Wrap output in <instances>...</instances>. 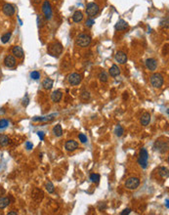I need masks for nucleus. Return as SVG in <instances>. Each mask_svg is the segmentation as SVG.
<instances>
[{
    "instance_id": "nucleus-29",
    "label": "nucleus",
    "mask_w": 169,
    "mask_h": 215,
    "mask_svg": "<svg viewBox=\"0 0 169 215\" xmlns=\"http://www.w3.org/2000/svg\"><path fill=\"white\" fill-rule=\"evenodd\" d=\"M99 79L101 80L102 82H107L108 81V75L105 71H101L100 74H99Z\"/></svg>"
},
{
    "instance_id": "nucleus-27",
    "label": "nucleus",
    "mask_w": 169,
    "mask_h": 215,
    "mask_svg": "<svg viewBox=\"0 0 169 215\" xmlns=\"http://www.w3.org/2000/svg\"><path fill=\"white\" fill-rule=\"evenodd\" d=\"M100 178H101V176L97 173H93L90 175V180H91V182H93V183H99Z\"/></svg>"
},
{
    "instance_id": "nucleus-6",
    "label": "nucleus",
    "mask_w": 169,
    "mask_h": 215,
    "mask_svg": "<svg viewBox=\"0 0 169 215\" xmlns=\"http://www.w3.org/2000/svg\"><path fill=\"white\" fill-rule=\"evenodd\" d=\"M86 13L90 17H95L99 13V6L96 3H94V2L88 3L86 7Z\"/></svg>"
},
{
    "instance_id": "nucleus-30",
    "label": "nucleus",
    "mask_w": 169,
    "mask_h": 215,
    "mask_svg": "<svg viewBox=\"0 0 169 215\" xmlns=\"http://www.w3.org/2000/svg\"><path fill=\"white\" fill-rule=\"evenodd\" d=\"M114 133H115V135H116V136L120 137V136H122L123 133H124V130H123V128L121 127V126L118 125V126H116V128H115Z\"/></svg>"
},
{
    "instance_id": "nucleus-3",
    "label": "nucleus",
    "mask_w": 169,
    "mask_h": 215,
    "mask_svg": "<svg viewBox=\"0 0 169 215\" xmlns=\"http://www.w3.org/2000/svg\"><path fill=\"white\" fill-rule=\"evenodd\" d=\"M148 160H149V154H148V150L143 148L140 150V154H139V157H138V162L142 166V168L144 169L147 168Z\"/></svg>"
},
{
    "instance_id": "nucleus-36",
    "label": "nucleus",
    "mask_w": 169,
    "mask_h": 215,
    "mask_svg": "<svg viewBox=\"0 0 169 215\" xmlns=\"http://www.w3.org/2000/svg\"><path fill=\"white\" fill-rule=\"evenodd\" d=\"M160 26H162V28H168V18H166V20H163L160 23Z\"/></svg>"
},
{
    "instance_id": "nucleus-26",
    "label": "nucleus",
    "mask_w": 169,
    "mask_h": 215,
    "mask_svg": "<svg viewBox=\"0 0 169 215\" xmlns=\"http://www.w3.org/2000/svg\"><path fill=\"white\" fill-rule=\"evenodd\" d=\"M159 175L161 176L162 178H167V177H168V169L166 167H160Z\"/></svg>"
},
{
    "instance_id": "nucleus-40",
    "label": "nucleus",
    "mask_w": 169,
    "mask_h": 215,
    "mask_svg": "<svg viewBox=\"0 0 169 215\" xmlns=\"http://www.w3.org/2000/svg\"><path fill=\"white\" fill-rule=\"evenodd\" d=\"M37 134H38V136H39V138H40V140H44V133L42 132V131H39V132H37Z\"/></svg>"
},
{
    "instance_id": "nucleus-44",
    "label": "nucleus",
    "mask_w": 169,
    "mask_h": 215,
    "mask_svg": "<svg viewBox=\"0 0 169 215\" xmlns=\"http://www.w3.org/2000/svg\"><path fill=\"white\" fill-rule=\"evenodd\" d=\"M166 207H169V206H168V198H167V200H166Z\"/></svg>"
},
{
    "instance_id": "nucleus-5",
    "label": "nucleus",
    "mask_w": 169,
    "mask_h": 215,
    "mask_svg": "<svg viewBox=\"0 0 169 215\" xmlns=\"http://www.w3.org/2000/svg\"><path fill=\"white\" fill-rule=\"evenodd\" d=\"M62 51H63V47H62V45L58 42L51 44L49 48H48V52H49L52 56H54V57H58L59 55H61Z\"/></svg>"
},
{
    "instance_id": "nucleus-16",
    "label": "nucleus",
    "mask_w": 169,
    "mask_h": 215,
    "mask_svg": "<svg viewBox=\"0 0 169 215\" xmlns=\"http://www.w3.org/2000/svg\"><path fill=\"white\" fill-rule=\"evenodd\" d=\"M12 53H13V55H14L15 57H17L19 59L24 57V50H23V48L20 47V46H14V47H13Z\"/></svg>"
},
{
    "instance_id": "nucleus-28",
    "label": "nucleus",
    "mask_w": 169,
    "mask_h": 215,
    "mask_svg": "<svg viewBox=\"0 0 169 215\" xmlns=\"http://www.w3.org/2000/svg\"><path fill=\"white\" fill-rule=\"evenodd\" d=\"M11 35H12L11 32H7V33L3 34L2 37H1V41L3 43H7L10 40V38H11Z\"/></svg>"
},
{
    "instance_id": "nucleus-13",
    "label": "nucleus",
    "mask_w": 169,
    "mask_h": 215,
    "mask_svg": "<svg viewBox=\"0 0 169 215\" xmlns=\"http://www.w3.org/2000/svg\"><path fill=\"white\" fill-rule=\"evenodd\" d=\"M115 61H116L117 63L123 64L127 62V56H126V54L124 52H122V51H118V52H116V54H115Z\"/></svg>"
},
{
    "instance_id": "nucleus-9",
    "label": "nucleus",
    "mask_w": 169,
    "mask_h": 215,
    "mask_svg": "<svg viewBox=\"0 0 169 215\" xmlns=\"http://www.w3.org/2000/svg\"><path fill=\"white\" fill-rule=\"evenodd\" d=\"M42 11H43V13H44L46 19L50 20V19L52 18V15H53L52 9H51V5H50L49 2L47 1V0H46V1H44L43 5H42Z\"/></svg>"
},
{
    "instance_id": "nucleus-43",
    "label": "nucleus",
    "mask_w": 169,
    "mask_h": 215,
    "mask_svg": "<svg viewBox=\"0 0 169 215\" xmlns=\"http://www.w3.org/2000/svg\"><path fill=\"white\" fill-rule=\"evenodd\" d=\"M40 1H41V0H33V2H34V3H36V4L40 3Z\"/></svg>"
},
{
    "instance_id": "nucleus-7",
    "label": "nucleus",
    "mask_w": 169,
    "mask_h": 215,
    "mask_svg": "<svg viewBox=\"0 0 169 215\" xmlns=\"http://www.w3.org/2000/svg\"><path fill=\"white\" fill-rule=\"evenodd\" d=\"M154 148L155 150H157V152L161 153V154H164V153L167 152V150H168V143L165 141H157Z\"/></svg>"
},
{
    "instance_id": "nucleus-23",
    "label": "nucleus",
    "mask_w": 169,
    "mask_h": 215,
    "mask_svg": "<svg viewBox=\"0 0 169 215\" xmlns=\"http://www.w3.org/2000/svg\"><path fill=\"white\" fill-rule=\"evenodd\" d=\"M53 133L56 137H61L63 135V129H62V126L60 124H57L56 126H54L53 128Z\"/></svg>"
},
{
    "instance_id": "nucleus-41",
    "label": "nucleus",
    "mask_w": 169,
    "mask_h": 215,
    "mask_svg": "<svg viewBox=\"0 0 169 215\" xmlns=\"http://www.w3.org/2000/svg\"><path fill=\"white\" fill-rule=\"evenodd\" d=\"M38 19H39V20H40V23H42V20H41V17H40V16H38ZM38 23H39V21H38ZM38 26H40V28H41V26H43V25H42V24H39Z\"/></svg>"
},
{
    "instance_id": "nucleus-38",
    "label": "nucleus",
    "mask_w": 169,
    "mask_h": 215,
    "mask_svg": "<svg viewBox=\"0 0 169 215\" xmlns=\"http://www.w3.org/2000/svg\"><path fill=\"white\" fill-rule=\"evenodd\" d=\"M26 149H28V150H31V149L33 148V144H31L30 142H26Z\"/></svg>"
},
{
    "instance_id": "nucleus-22",
    "label": "nucleus",
    "mask_w": 169,
    "mask_h": 215,
    "mask_svg": "<svg viewBox=\"0 0 169 215\" xmlns=\"http://www.w3.org/2000/svg\"><path fill=\"white\" fill-rule=\"evenodd\" d=\"M9 143H10V139L6 135H1L0 134V146L6 147L9 145Z\"/></svg>"
},
{
    "instance_id": "nucleus-18",
    "label": "nucleus",
    "mask_w": 169,
    "mask_h": 215,
    "mask_svg": "<svg viewBox=\"0 0 169 215\" xmlns=\"http://www.w3.org/2000/svg\"><path fill=\"white\" fill-rule=\"evenodd\" d=\"M127 28H128V25L124 20H119L118 21H117L116 25H115V29L118 31H124V29H126Z\"/></svg>"
},
{
    "instance_id": "nucleus-10",
    "label": "nucleus",
    "mask_w": 169,
    "mask_h": 215,
    "mask_svg": "<svg viewBox=\"0 0 169 215\" xmlns=\"http://www.w3.org/2000/svg\"><path fill=\"white\" fill-rule=\"evenodd\" d=\"M2 11H3V13L8 17H11L15 14V8L13 7V5L9 4V3H6L3 5V8H2Z\"/></svg>"
},
{
    "instance_id": "nucleus-25",
    "label": "nucleus",
    "mask_w": 169,
    "mask_h": 215,
    "mask_svg": "<svg viewBox=\"0 0 169 215\" xmlns=\"http://www.w3.org/2000/svg\"><path fill=\"white\" fill-rule=\"evenodd\" d=\"M45 188H46V191L49 193H53L55 192V188H54V185L52 184V182L48 181L46 184H45Z\"/></svg>"
},
{
    "instance_id": "nucleus-24",
    "label": "nucleus",
    "mask_w": 169,
    "mask_h": 215,
    "mask_svg": "<svg viewBox=\"0 0 169 215\" xmlns=\"http://www.w3.org/2000/svg\"><path fill=\"white\" fill-rule=\"evenodd\" d=\"M10 204V200L8 198H0V209H3L7 207Z\"/></svg>"
},
{
    "instance_id": "nucleus-32",
    "label": "nucleus",
    "mask_w": 169,
    "mask_h": 215,
    "mask_svg": "<svg viewBox=\"0 0 169 215\" xmlns=\"http://www.w3.org/2000/svg\"><path fill=\"white\" fill-rule=\"evenodd\" d=\"M78 138H79V141L81 142V143H86L87 142V137L84 135V134H82V133H80L79 135H78Z\"/></svg>"
},
{
    "instance_id": "nucleus-1",
    "label": "nucleus",
    "mask_w": 169,
    "mask_h": 215,
    "mask_svg": "<svg viewBox=\"0 0 169 215\" xmlns=\"http://www.w3.org/2000/svg\"><path fill=\"white\" fill-rule=\"evenodd\" d=\"M76 44L78 45L79 47H88L90 45L91 41H92V38H91V36L89 34H86V33H81L79 34L78 36L76 37Z\"/></svg>"
},
{
    "instance_id": "nucleus-17",
    "label": "nucleus",
    "mask_w": 169,
    "mask_h": 215,
    "mask_svg": "<svg viewBox=\"0 0 169 215\" xmlns=\"http://www.w3.org/2000/svg\"><path fill=\"white\" fill-rule=\"evenodd\" d=\"M62 97H63V93H62L60 90H56L51 94V99H52V101L55 102V103L60 102L62 100Z\"/></svg>"
},
{
    "instance_id": "nucleus-39",
    "label": "nucleus",
    "mask_w": 169,
    "mask_h": 215,
    "mask_svg": "<svg viewBox=\"0 0 169 215\" xmlns=\"http://www.w3.org/2000/svg\"><path fill=\"white\" fill-rule=\"evenodd\" d=\"M130 212H131V209L127 208V209H124V210H123L120 214H121V215H125V214H129Z\"/></svg>"
},
{
    "instance_id": "nucleus-12",
    "label": "nucleus",
    "mask_w": 169,
    "mask_h": 215,
    "mask_svg": "<svg viewBox=\"0 0 169 215\" xmlns=\"http://www.w3.org/2000/svg\"><path fill=\"white\" fill-rule=\"evenodd\" d=\"M146 67H147V69H150V71H155L157 69V60L155 59H154V58H150V59H147V61H146Z\"/></svg>"
},
{
    "instance_id": "nucleus-8",
    "label": "nucleus",
    "mask_w": 169,
    "mask_h": 215,
    "mask_svg": "<svg viewBox=\"0 0 169 215\" xmlns=\"http://www.w3.org/2000/svg\"><path fill=\"white\" fill-rule=\"evenodd\" d=\"M69 82L71 83V85H78L80 82H81V75L76 74V72H73V74H71L68 77Z\"/></svg>"
},
{
    "instance_id": "nucleus-19",
    "label": "nucleus",
    "mask_w": 169,
    "mask_h": 215,
    "mask_svg": "<svg viewBox=\"0 0 169 215\" xmlns=\"http://www.w3.org/2000/svg\"><path fill=\"white\" fill-rule=\"evenodd\" d=\"M109 74H111L112 76L115 77V76H117V75L120 74V69H119L118 67L116 66V64H112V68L109 69Z\"/></svg>"
},
{
    "instance_id": "nucleus-37",
    "label": "nucleus",
    "mask_w": 169,
    "mask_h": 215,
    "mask_svg": "<svg viewBox=\"0 0 169 215\" xmlns=\"http://www.w3.org/2000/svg\"><path fill=\"white\" fill-rule=\"evenodd\" d=\"M28 95H26V97H25V98H24V100H23V105H24V106H25V107H26V106H28Z\"/></svg>"
},
{
    "instance_id": "nucleus-14",
    "label": "nucleus",
    "mask_w": 169,
    "mask_h": 215,
    "mask_svg": "<svg viewBox=\"0 0 169 215\" xmlns=\"http://www.w3.org/2000/svg\"><path fill=\"white\" fill-rule=\"evenodd\" d=\"M4 64L7 68H14L16 66V59L14 56L12 55L6 56V58L4 59Z\"/></svg>"
},
{
    "instance_id": "nucleus-34",
    "label": "nucleus",
    "mask_w": 169,
    "mask_h": 215,
    "mask_svg": "<svg viewBox=\"0 0 169 215\" xmlns=\"http://www.w3.org/2000/svg\"><path fill=\"white\" fill-rule=\"evenodd\" d=\"M94 24H95V21H94L93 19H88V20L85 21V26H86L87 28H91Z\"/></svg>"
},
{
    "instance_id": "nucleus-11",
    "label": "nucleus",
    "mask_w": 169,
    "mask_h": 215,
    "mask_svg": "<svg viewBox=\"0 0 169 215\" xmlns=\"http://www.w3.org/2000/svg\"><path fill=\"white\" fill-rule=\"evenodd\" d=\"M65 148L68 152H73V150H75L78 148V143L76 141H74V140H69V141H66Z\"/></svg>"
},
{
    "instance_id": "nucleus-35",
    "label": "nucleus",
    "mask_w": 169,
    "mask_h": 215,
    "mask_svg": "<svg viewBox=\"0 0 169 215\" xmlns=\"http://www.w3.org/2000/svg\"><path fill=\"white\" fill-rule=\"evenodd\" d=\"M8 126V121L6 119H1L0 120V129L6 128Z\"/></svg>"
},
{
    "instance_id": "nucleus-2",
    "label": "nucleus",
    "mask_w": 169,
    "mask_h": 215,
    "mask_svg": "<svg viewBox=\"0 0 169 215\" xmlns=\"http://www.w3.org/2000/svg\"><path fill=\"white\" fill-rule=\"evenodd\" d=\"M151 83L154 88H160L164 83V78H163L162 74H154L151 76Z\"/></svg>"
},
{
    "instance_id": "nucleus-42",
    "label": "nucleus",
    "mask_w": 169,
    "mask_h": 215,
    "mask_svg": "<svg viewBox=\"0 0 169 215\" xmlns=\"http://www.w3.org/2000/svg\"><path fill=\"white\" fill-rule=\"evenodd\" d=\"M8 215H17V212H14V211H11L8 213Z\"/></svg>"
},
{
    "instance_id": "nucleus-4",
    "label": "nucleus",
    "mask_w": 169,
    "mask_h": 215,
    "mask_svg": "<svg viewBox=\"0 0 169 215\" xmlns=\"http://www.w3.org/2000/svg\"><path fill=\"white\" fill-rule=\"evenodd\" d=\"M139 185H140V179L137 177H130L125 182V187L128 190H136Z\"/></svg>"
},
{
    "instance_id": "nucleus-33",
    "label": "nucleus",
    "mask_w": 169,
    "mask_h": 215,
    "mask_svg": "<svg viewBox=\"0 0 169 215\" xmlns=\"http://www.w3.org/2000/svg\"><path fill=\"white\" fill-rule=\"evenodd\" d=\"M81 99L83 101H88L90 99V94L88 92H83L81 94Z\"/></svg>"
},
{
    "instance_id": "nucleus-21",
    "label": "nucleus",
    "mask_w": 169,
    "mask_h": 215,
    "mask_svg": "<svg viewBox=\"0 0 169 215\" xmlns=\"http://www.w3.org/2000/svg\"><path fill=\"white\" fill-rule=\"evenodd\" d=\"M53 84H54V81L51 78H46L43 82H42V86H43V88L46 90H50L51 88L53 87Z\"/></svg>"
},
{
    "instance_id": "nucleus-15",
    "label": "nucleus",
    "mask_w": 169,
    "mask_h": 215,
    "mask_svg": "<svg viewBox=\"0 0 169 215\" xmlns=\"http://www.w3.org/2000/svg\"><path fill=\"white\" fill-rule=\"evenodd\" d=\"M140 122L143 126L149 125V123L151 122V114H150L149 112H145V114H143L141 117Z\"/></svg>"
},
{
    "instance_id": "nucleus-31",
    "label": "nucleus",
    "mask_w": 169,
    "mask_h": 215,
    "mask_svg": "<svg viewBox=\"0 0 169 215\" xmlns=\"http://www.w3.org/2000/svg\"><path fill=\"white\" fill-rule=\"evenodd\" d=\"M30 77L33 79H34V80H37L40 77V74H39V71H33L30 74Z\"/></svg>"
},
{
    "instance_id": "nucleus-20",
    "label": "nucleus",
    "mask_w": 169,
    "mask_h": 215,
    "mask_svg": "<svg viewBox=\"0 0 169 215\" xmlns=\"http://www.w3.org/2000/svg\"><path fill=\"white\" fill-rule=\"evenodd\" d=\"M72 20H73L74 23H80L83 20V14L81 11H76L74 12L73 16H72Z\"/></svg>"
}]
</instances>
